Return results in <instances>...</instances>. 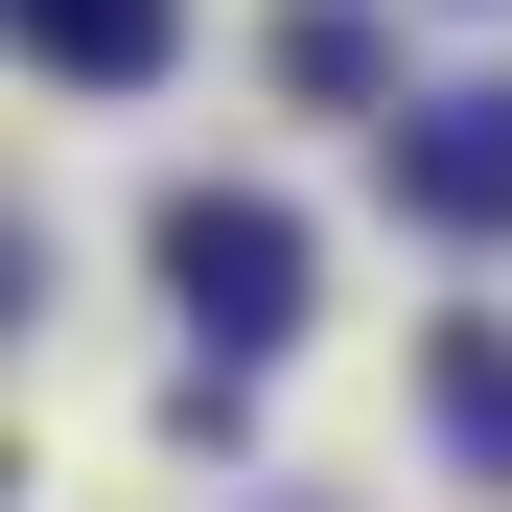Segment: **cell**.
<instances>
[{"label":"cell","instance_id":"cell-1","mask_svg":"<svg viewBox=\"0 0 512 512\" xmlns=\"http://www.w3.org/2000/svg\"><path fill=\"white\" fill-rule=\"evenodd\" d=\"M163 303H187V350H280L303 326V210L280 187H163Z\"/></svg>","mask_w":512,"mask_h":512},{"label":"cell","instance_id":"cell-3","mask_svg":"<svg viewBox=\"0 0 512 512\" xmlns=\"http://www.w3.org/2000/svg\"><path fill=\"white\" fill-rule=\"evenodd\" d=\"M419 419H443V443L512 489V326H489V303H443V326H419Z\"/></svg>","mask_w":512,"mask_h":512},{"label":"cell","instance_id":"cell-2","mask_svg":"<svg viewBox=\"0 0 512 512\" xmlns=\"http://www.w3.org/2000/svg\"><path fill=\"white\" fill-rule=\"evenodd\" d=\"M396 210H419V233H512V70L419 94V140H396Z\"/></svg>","mask_w":512,"mask_h":512},{"label":"cell","instance_id":"cell-4","mask_svg":"<svg viewBox=\"0 0 512 512\" xmlns=\"http://www.w3.org/2000/svg\"><path fill=\"white\" fill-rule=\"evenodd\" d=\"M24 47L70 70V94H140V70L187 47V0H24Z\"/></svg>","mask_w":512,"mask_h":512}]
</instances>
